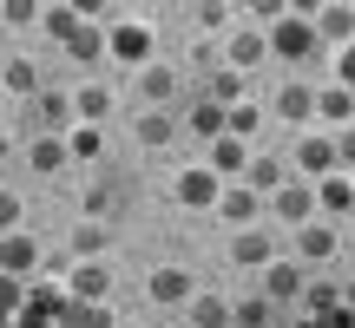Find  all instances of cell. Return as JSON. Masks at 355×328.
Masks as SVG:
<instances>
[{"instance_id":"d590c367","label":"cell","mask_w":355,"mask_h":328,"mask_svg":"<svg viewBox=\"0 0 355 328\" xmlns=\"http://www.w3.org/2000/svg\"><path fill=\"white\" fill-rule=\"evenodd\" d=\"M0 20H7V26H33V20H46V7H26V0H7V7H0Z\"/></svg>"},{"instance_id":"52a82bcc","label":"cell","mask_w":355,"mask_h":328,"mask_svg":"<svg viewBox=\"0 0 355 328\" xmlns=\"http://www.w3.org/2000/svg\"><path fill=\"white\" fill-rule=\"evenodd\" d=\"M145 289H152V302H165V309H178V302L191 309L198 302V282H191V269H178V263H158Z\"/></svg>"},{"instance_id":"8992f818","label":"cell","mask_w":355,"mask_h":328,"mask_svg":"<svg viewBox=\"0 0 355 328\" xmlns=\"http://www.w3.org/2000/svg\"><path fill=\"white\" fill-rule=\"evenodd\" d=\"M263 295H270L277 309L303 302V295H309V282H303V263H296V256H277V263L263 269Z\"/></svg>"},{"instance_id":"8d00e7d4","label":"cell","mask_w":355,"mask_h":328,"mask_svg":"<svg viewBox=\"0 0 355 328\" xmlns=\"http://www.w3.org/2000/svg\"><path fill=\"white\" fill-rule=\"evenodd\" d=\"M336 86H349V92H355V46L336 53Z\"/></svg>"},{"instance_id":"74e56055","label":"cell","mask_w":355,"mask_h":328,"mask_svg":"<svg viewBox=\"0 0 355 328\" xmlns=\"http://www.w3.org/2000/svg\"><path fill=\"white\" fill-rule=\"evenodd\" d=\"M336 152H343V171L355 177V125H349V131H336Z\"/></svg>"},{"instance_id":"44dd1931","label":"cell","mask_w":355,"mask_h":328,"mask_svg":"<svg viewBox=\"0 0 355 328\" xmlns=\"http://www.w3.org/2000/svg\"><path fill=\"white\" fill-rule=\"evenodd\" d=\"M316 197H322V210H329V217H355V177H349V171L322 177V184H316Z\"/></svg>"},{"instance_id":"7a4b0ae2","label":"cell","mask_w":355,"mask_h":328,"mask_svg":"<svg viewBox=\"0 0 355 328\" xmlns=\"http://www.w3.org/2000/svg\"><path fill=\"white\" fill-rule=\"evenodd\" d=\"M171 197L184 203V210H217V203H224V177H217L211 164H191V171H178Z\"/></svg>"},{"instance_id":"4fadbf2b","label":"cell","mask_w":355,"mask_h":328,"mask_svg":"<svg viewBox=\"0 0 355 328\" xmlns=\"http://www.w3.org/2000/svg\"><path fill=\"white\" fill-rule=\"evenodd\" d=\"M184 131H191V138H230V112H224V105H217V99H191V118H184Z\"/></svg>"},{"instance_id":"b9f144b4","label":"cell","mask_w":355,"mask_h":328,"mask_svg":"<svg viewBox=\"0 0 355 328\" xmlns=\"http://www.w3.org/2000/svg\"><path fill=\"white\" fill-rule=\"evenodd\" d=\"M343 302H349V309H355V282H349V289H343Z\"/></svg>"},{"instance_id":"f35d334b","label":"cell","mask_w":355,"mask_h":328,"mask_svg":"<svg viewBox=\"0 0 355 328\" xmlns=\"http://www.w3.org/2000/svg\"><path fill=\"white\" fill-rule=\"evenodd\" d=\"M0 224H7V230H20V197H13V190L0 197Z\"/></svg>"},{"instance_id":"836d02e7","label":"cell","mask_w":355,"mask_h":328,"mask_svg":"<svg viewBox=\"0 0 355 328\" xmlns=\"http://www.w3.org/2000/svg\"><path fill=\"white\" fill-rule=\"evenodd\" d=\"M7 92H33V99H40V73H33V60H20V53L7 60Z\"/></svg>"},{"instance_id":"484cf974","label":"cell","mask_w":355,"mask_h":328,"mask_svg":"<svg viewBox=\"0 0 355 328\" xmlns=\"http://www.w3.org/2000/svg\"><path fill=\"white\" fill-rule=\"evenodd\" d=\"M66 152H73V164L105 158V131H99V125H73V131H66Z\"/></svg>"},{"instance_id":"2e32d148","label":"cell","mask_w":355,"mask_h":328,"mask_svg":"<svg viewBox=\"0 0 355 328\" xmlns=\"http://www.w3.org/2000/svg\"><path fill=\"white\" fill-rule=\"evenodd\" d=\"M211 171L224 177V184H243V171H250V145H243V138H217L211 145Z\"/></svg>"},{"instance_id":"8fae6325","label":"cell","mask_w":355,"mask_h":328,"mask_svg":"<svg viewBox=\"0 0 355 328\" xmlns=\"http://www.w3.org/2000/svg\"><path fill=\"white\" fill-rule=\"evenodd\" d=\"M224 60H230V73H250V66H263V60H270V33H257V26L243 20L237 33H230V53H224Z\"/></svg>"},{"instance_id":"30bf717a","label":"cell","mask_w":355,"mask_h":328,"mask_svg":"<svg viewBox=\"0 0 355 328\" xmlns=\"http://www.w3.org/2000/svg\"><path fill=\"white\" fill-rule=\"evenodd\" d=\"M105 289H112V269L105 263H73L66 269V295L73 302H105Z\"/></svg>"},{"instance_id":"d4e9b609","label":"cell","mask_w":355,"mask_h":328,"mask_svg":"<svg viewBox=\"0 0 355 328\" xmlns=\"http://www.w3.org/2000/svg\"><path fill=\"white\" fill-rule=\"evenodd\" d=\"M66 53H73V60H86V66H92V60H105V53H112V33H99V26L86 20V26H79L73 39H66Z\"/></svg>"},{"instance_id":"5bb4252c","label":"cell","mask_w":355,"mask_h":328,"mask_svg":"<svg viewBox=\"0 0 355 328\" xmlns=\"http://www.w3.org/2000/svg\"><path fill=\"white\" fill-rule=\"evenodd\" d=\"M336 250H343L336 224H309V230H296V263H329Z\"/></svg>"},{"instance_id":"6da1fadb","label":"cell","mask_w":355,"mask_h":328,"mask_svg":"<svg viewBox=\"0 0 355 328\" xmlns=\"http://www.w3.org/2000/svg\"><path fill=\"white\" fill-rule=\"evenodd\" d=\"M316 210H322V197H316L309 177H290V184L270 197V217H277L283 230H309V224H316Z\"/></svg>"},{"instance_id":"ac0fdd59","label":"cell","mask_w":355,"mask_h":328,"mask_svg":"<svg viewBox=\"0 0 355 328\" xmlns=\"http://www.w3.org/2000/svg\"><path fill=\"white\" fill-rule=\"evenodd\" d=\"M316 39H343V46H355V7H349V0L316 7Z\"/></svg>"},{"instance_id":"ffe728a7","label":"cell","mask_w":355,"mask_h":328,"mask_svg":"<svg viewBox=\"0 0 355 328\" xmlns=\"http://www.w3.org/2000/svg\"><path fill=\"white\" fill-rule=\"evenodd\" d=\"M26 158H33V171H40V177H60L73 152H66V138H60V131H40V138H33V152H26Z\"/></svg>"},{"instance_id":"f546056e","label":"cell","mask_w":355,"mask_h":328,"mask_svg":"<svg viewBox=\"0 0 355 328\" xmlns=\"http://www.w3.org/2000/svg\"><path fill=\"white\" fill-rule=\"evenodd\" d=\"M257 131H263V105H250V99H243V105H230V138H243V145H250Z\"/></svg>"},{"instance_id":"603a6c76","label":"cell","mask_w":355,"mask_h":328,"mask_svg":"<svg viewBox=\"0 0 355 328\" xmlns=\"http://www.w3.org/2000/svg\"><path fill=\"white\" fill-rule=\"evenodd\" d=\"M132 131H139V145L165 152V145L178 138V118H171V112H139V125H132Z\"/></svg>"},{"instance_id":"3957f363","label":"cell","mask_w":355,"mask_h":328,"mask_svg":"<svg viewBox=\"0 0 355 328\" xmlns=\"http://www.w3.org/2000/svg\"><path fill=\"white\" fill-rule=\"evenodd\" d=\"M105 33H112V60L119 66H132V73L152 66V26H145V20H112Z\"/></svg>"},{"instance_id":"d6986e66","label":"cell","mask_w":355,"mask_h":328,"mask_svg":"<svg viewBox=\"0 0 355 328\" xmlns=\"http://www.w3.org/2000/svg\"><path fill=\"white\" fill-rule=\"evenodd\" d=\"M277 118H290V125H309V118H316V92H309L303 79H290V86L277 92Z\"/></svg>"},{"instance_id":"83f0119b","label":"cell","mask_w":355,"mask_h":328,"mask_svg":"<svg viewBox=\"0 0 355 328\" xmlns=\"http://www.w3.org/2000/svg\"><path fill=\"white\" fill-rule=\"evenodd\" d=\"M73 105H79V125H99V118L112 112V92H105V86H79Z\"/></svg>"},{"instance_id":"e575fe53","label":"cell","mask_w":355,"mask_h":328,"mask_svg":"<svg viewBox=\"0 0 355 328\" xmlns=\"http://www.w3.org/2000/svg\"><path fill=\"white\" fill-rule=\"evenodd\" d=\"M303 302H309V316H322V322H329L336 309H343V289H329V282H309V295H303Z\"/></svg>"},{"instance_id":"9c48e42d","label":"cell","mask_w":355,"mask_h":328,"mask_svg":"<svg viewBox=\"0 0 355 328\" xmlns=\"http://www.w3.org/2000/svg\"><path fill=\"white\" fill-rule=\"evenodd\" d=\"M33 269H40V243L33 237H26V230H7V243H0V276H33Z\"/></svg>"},{"instance_id":"277c9868","label":"cell","mask_w":355,"mask_h":328,"mask_svg":"<svg viewBox=\"0 0 355 328\" xmlns=\"http://www.w3.org/2000/svg\"><path fill=\"white\" fill-rule=\"evenodd\" d=\"M296 171L303 177H336L343 171V152H336V138H322V131H303V138H296Z\"/></svg>"},{"instance_id":"e0dca14e","label":"cell","mask_w":355,"mask_h":328,"mask_svg":"<svg viewBox=\"0 0 355 328\" xmlns=\"http://www.w3.org/2000/svg\"><path fill=\"white\" fill-rule=\"evenodd\" d=\"M316 118H322V125H343V131H349V125H355V92L329 79V86L316 92Z\"/></svg>"},{"instance_id":"60d3db41","label":"cell","mask_w":355,"mask_h":328,"mask_svg":"<svg viewBox=\"0 0 355 328\" xmlns=\"http://www.w3.org/2000/svg\"><path fill=\"white\" fill-rule=\"evenodd\" d=\"M296 328H329V322H322V316H296Z\"/></svg>"},{"instance_id":"7c38bea8","label":"cell","mask_w":355,"mask_h":328,"mask_svg":"<svg viewBox=\"0 0 355 328\" xmlns=\"http://www.w3.org/2000/svg\"><path fill=\"white\" fill-rule=\"evenodd\" d=\"M217 217L237 230H257V217H263V197H257L250 184H224V203H217Z\"/></svg>"},{"instance_id":"7402d4cb","label":"cell","mask_w":355,"mask_h":328,"mask_svg":"<svg viewBox=\"0 0 355 328\" xmlns=\"http://www.w3.org/2000/svg\"><path fill=\"white\" fill-rule=\"evenodd\" d=\"M191 328H237V302L198 295V302H191Z\"/></svg>"},{"instance_id":"cb8c5ba5","label":"cell","mask_w":355,"mask_h":328,"mask_svg":"<svg viewBox=\"0 0 355 328\" xmlns=\"http://www.w3.org/2000/svg\"><path fill=\"white\" fill-rule=\"evenodd\" d=\"M99 250H105V224H99V217H79V230H73V263H99Z\"/></svg>"},{"instance_id":"9a60e30c","label":"cell","mask_w":355,"mask_h":328,"mask_svg":"<svg viewBox=\"0 0 355 328\" xmlns=\"http://www.w3.org/2000/svg\"><path fill=\"white\" fill-rule=\"evenodd\" d=\"M171 92H178V73H171L165 60H152V66L139 73V99H145V112H165Z\"/></svg>"},{"instance_id":"ba28073f","label":"cell","mask_w":355,"mask_h":328,"mask_svg":"<svg viewBox=\"0 0 355 328\" xmlns=\"http://www.w3.org/2000/svg\"><path fill=\"white\" fill-rule=\"evenodd\" d=\"M230 263L237 269H270L277 263V237H270V230H237V237H230Z\"/></svg>"},{"instance_id":"ab89813d","label":"cell","mask_w":355,"mask_h":328,"mask_svg":"<svg viewBox=\"0 0 355 328\" xmlns=\"http://www.w3.org/2000/svg\"><path fill=\"white\" fill-rule=\"evenodd\" d=\"M329 328H355V309L343 302V309H336V316H329Z\"/></svg>"},{"instance_id":"5b68a950","label":"cell","mask_w":355,"mask_h":328,"mask_svg":"<svg viewBox=\"0 0 355 328\" xmlns=\"http://www.w3.org/2000/svg\"><path fill=\"white\" fill-rule=\"evenodd\" d=\"M270 53H277V60H290V66H303L309 53H316V20H283V26H270Z\"/></svg>"},{"instance_id":"d6a6232c","label":"cell","mask_w":355,"mask_h":328,"mask_svg":"<svg viewBox=\"0 0 355 328\" xmlns=\"http://www.w3.org/2000/svg\"><path fill=\"white\" fill-rule=\"evenodd\" d=\"M237 20V13L224 7V0H198V7H191V26H204V33H217V26H230Z\"/></svg>"},{"instance_id":"1f68e13d","label":"cell","mask_w":355,"mask_h":328,"mask_svg":"<svg viewBox=\"0 0 355 328\" xmlns=\"http://www.w3.org/2000/svg\"><path fill=\"white\" fill-rule=\"evenodd\" d=\"M66 328H112V309L105 302H73L66 309Z\"/></svg>"},{"instance_id":"4dcf8cb0","label":"cell","mask_w":355,"mask_h":328,"mask_svg":"<svg viewBox=\"0 0 355 328\" xmlns=\"http://www.w3.org/2000/svg\"><path fill=\"white\" fill-rule=\"evenodd\" d=\"M270 316H277L270 295H243V302H237V328H270Z\"/></svg>"},{"instance_id":"4316f807","label":"cell","mask_w":355,"mask_h":328,"mask_svg":"<svg viewBox=\"0 0 355 328\" xmlns=\"http://www.w3.org/2000/svg\"><path fill=\"white\" fill-rule=\"evenodd\" d=\"M86 20H92L86 7H46V20H40V26H46V33H53V39H60V46H66V39H73V33H79V26H86Z\"/></svg>"},{"instance_id":"f1b7e54d","label":"cell","mask_w":355,"mask_h":328,"mask_svg":"<svg viewBox=\"0 0 355 328\" xmlns=\"http://www.w3.org/2000/svg\"><path fill=\"white\" fill-rule=\"evenodd\" d=\"M204 99H217L224 112H230V105H243V73H230V66H224V73H211V92H204Z\"/></svg>"}]
</instances>
